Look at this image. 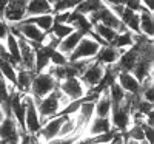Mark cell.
<instances>
[{
  "instance_id": "obj_1",
  "label": "cell",
  "mask_w": 154,
  "mask_h": 144,
  "mask_svg": "<svg viewBox=\"0 0 154 144\" xmlns=\"http://www.w3.org/2000/svg\"><path fill=\"white\" fill-rule=\"evenodd\" d=\"M59 87V82L51 76L48 71H42V73H35L32 77V82H31V88H29V93L35 102H38L42 98L48 96L51 91H54Z\"/></svg>"
},
{
  "instance_id": "obj_2",
  "label": "cell",
  "mask_w": 154,
  "mask_h": 144,
  "mask_svg": "<svg viewBox=\"0 0 154 144\" xmlns=\"http://www.w3.org/2000/svg\"><path fill=\"white\" fill-rule=\"evenodd\" d=\"M60 96H62V91L59 88H56L54 91H51L48 96H45L38 102H35L37 104V112H38V116H40V123L42 124H45L48 119L57 116L62 112Z\"/></svg>"
},
{
  "instance_id": "obj_3",
  "label": "cell",
  "mask_w": 154,
  "mask_h": 144,
  "mask_svg": "<svg viewBox=\"0 0 154 144\" xmlns=\"http://www.w3.org/2000/svg\"><path fill=\"white\" fill-rule=\"evenodd\" d=\"M25 102V132L29 135H37L42 127L40 116L37 112V104L31 95H23Z\"/></svg>"
},
{
  "instance_id": "obj_4",
  "label": "cell",
  "mask_w": 154,
  "mask_h": 144,
  "mask_svg": "<svg viewBox=\"0 0 154 144\" xmlns=\"http://www.w3.org/2000/svg\"><path fill=\"white\" fill-rule=\"evenodd\" d=\"M88 20H89V23H91V25H94V23H103V25H106V27L116 30L117 33L126 31V28L123 27V23L120 22V19L116 16L106 5H103L99 11L93 12V14H89L88 16Z\"/></svg>"
},
{
  "instance_id": "obj_5",
  "label": "cell",
  "mask_w": 154,
  "mask_h": 144,
  "mask_svg": "<svg viewBox=\"0 0 154 144\" xmlns=\"http://www.w3.org/2000/svg\"><path fill=\"white\" fill-rule=\"evenodd\" d=\"M99 50H100V45L96 41H93L88 36H83L79 45L68 56V61H93L96 54L99 53Z\"/></svg>"
},
{
  "instance_id": "obj_6",
  "label": "cell",
  "mask_w": 154,
  "mask_h": 144,
  "mask_svg": "<svg viewBox=\"0 0 154 144\" xmlns=\"http://www.w3.org/2000/svg\"><path fill=\"white\" fill-rule=\"evenodd\" d=\"M103 73H105V67L102 64H99L96 59L89 62V65L85 68V71L80 74V82L83 84V87L88 90H93L96 88L100 81H102V77H103Z\"/></svg>"
},
{
  "instance_id": "obj_7",
  "label": "cell",
  "mask_w": 154,
  "mask_h": 144,
  "mask_svg": "<svg viewBox=\"0 0 154 144\" xmlns=\"http://www.w3.org/2000/svg\"><path fill=\"white\" fill-rule=\"evenodd\" d=\"M131 110L128 109L125 104H120L119 107H112L109 113V121L114 130L120 133H125L128 127L131 126Z\"/></svg>"
},
{
  "instance_id": "obj_8",
  "label": "cell",
  "mask_w": 154,
  "mask_h": 144,
  "mask_svg": "<svg viewBox=\"0 0 154 144\" xmlns=\"http://www.w3.org/2000/svg\"><path fill=\"white\" fill-rule=\"evenodd\" d=\"M62 95H65L69 101H79L86 95V88L83 87V84L80 82L79 77H68L59 82L57 87Z\"/></svg>"
},
{
  "instance_id": "obj_9",
  "label": "cell",
  "mask_w": 154,
  "mask_h": 144,
  "mask_svg": "<svg viewBox=\"0 0 154 144\" xmlns=\"http://www.w3.org/2000/svg\"><path fill=\"white\" fill-rule=\"evenodd\" d=\"M29 0H9L5 12H3V20L8 25L17 23L26 17V6Z\"/></svg>"
},
{
  "instance_id": "obj_10",
  "label": "cell",
  "mask_w": 154,
  "mask_h": 144,
  "mask_svg": "<svg viewBox=\"0 0 154 144\" xmlns=\"http://www.w3.org/2000/svg\"><path fill=\"white\" fill-rule=\"evenodd\" d=\"M65 119H66V115H57L54 118H51V119H48L45 124H42L37 136L43 142H48V141L54 139V138H59L60 127H62V124H63Z\"/></svg>"
},
{
  "instance_id": "obj_11",
  "label": "cell",
  "mask_w": 154,
  "mask_h": 144,
  "mask_svg": "<svg viewBox=\"0 0 154 144\" xmlns=\"http://www.w3.org/2000/svg\"><path fill=\"white\" fill-rule=\"evenodd\" d=\"M12 27H16L19 30L20 36L25 39V41H28L31 44H43V41H45L46 33L38 30L34 23H28L25 20H20L17 23H12Z\"/></svg>"
},
{
  "instance_id": "obj_12",
  "label": "cell",
  "mask_w": 154,
  "mask_h": 144,
  "mask_svg": "<svg viewBox=\"0 0 154 144\" xmlns=\"http://www.w3.org/2000/svg\"><path fill=\"white\" fill-rule=\"evenodd\" d=\"M17 42H19V51H20L19 68L29 70V71L34 73V59H35V50H34V47L28 41H25L23 37H19Z\"/></svg>"
},
{
  "instance_id": "obj_13",
  "label": "cell",
  "mask_w": 154,
  "mask_h": 144,
  "mask_svg": "<svg viewBox=\"0 0 154 144\" xmlns=\"http://www.w3.org/2000/svg\"><path fill=\"white\" fill-rule=\"evenodd\" d=\"M139 57H140L139 51L136 50V47L131 45L130 48L125 50L123 53L120 54L119 61L116 62L114 65H116V68H117L119 71H128V73H131L133 68H134V65H136V62L139 61Z\"/></svg>"
},
{
  "instance_id": "obj_14",
  "label": "cell",
  "mask_w": 154,
  "mask_h": 144,
  "mask_svg": "<svg viewBox=\"0 0 154 144\" xmlns=\"http://www.w3.org/2000/svg\"><path fill=\"white\" fill-rule=\"evenodd\" d=\"M20 129L16 123L14 118H5V119L0 123V139H3L5 142L9 141H16L20 138Z\"/></svg>"
},
{
  "instance_id": "obj_15",
  "label": "cell",
  "mask_w": 154,
  "mask_h": 144,
  "mask_svg": "<svg viewBox=\"0 0 154 144\" xmlns=\"http://www.w3.org/2000/svg\"><path fill=\"white\" fill-rule=\"evenodd\" d=\"M122 53H123L122 50H117L116 47H112V45L108 44V45L100 47L99 53L96 54L94 59H96L99 64L103 65V67H108V65H114L116 62H117Z\"/></svg>"
},
{
  "instance_id": "obj_16",
  "label": "cell",
  "mask_w": 154,
  "mask_h": 144,
  "mask_svg": "<svg viewBox=\"0 0 154 144\" xmlns=\"http://www.w3.org/2000/svg\"><path fill=\"white\" fill-rule=\"evenodd\" d=\"M53 48H49L46 45H40L38 48H35V59H34V73H42L46 71L51 65V53Z\"/></svg>"
},
{
  "instance_id": "obj_17",
  "label": "cell",
  "mask_w": 154,
  "mask_h": 144,
  "mask_svg": "<svg viewBox=\"0 0 154 144\" xmlns=\"http://www.w3.org/2000/svg\"><path fill=\"white\" fill-rule=\"evenodd\" d=\"M125 93H130V95H140V82L133 76V73H128V71H119L117 73V79H116Z\"/></svg>"
},
{
  "instance_id": "obj_18",
  "label": "cell",
  "mask_w": 154,
  "mask_h": 144,
  "mask_svg": "<svg viewBox=\"0 0 154 144\" xmlns=\"http://www.w3.org/2000/svg\"><path fill=\"white\" fill-rule=\"evenodd\" d=\"M133 76L139 82H143L145 79L152 76V57H143L140 56L139 61L136 62L134 68H133Z\"/></svg>"
},
{
  "instance_id": "obj_19",
  "label": "cell",
  "mask_w": 154,
  "mask_h": 144,
  "mask_svg": "<svg viewBox=\"0 0 154 144\" xmlns=\"http://www.w3.org/2000/svg\"><path fill=\"white\" fill-rule=\"evenodd\" d=\"M111 129H112V126H111L109 118L94 116L86 126V133H88L86 136H94V135H99V133H105V132H109Z\"/></svg>"
},
{
  "instance_id": "obj_20",
  "label": "cell",
  "mask_w": 154,
  "mask_h": 144,
  "mask_svg": "<svg viewBox=\"0 0 154 144\" xmlns=\"http://www.w3.org/2000/svg\"><path fill=\"white\" fill-rule=\"evenodd\" d=\"M85 34L82 33V31H72L71 34H68L65 39H62L60 41V44H59V47H57V50L60 51V53H63L65 56H69L72 51H74V48L79 45V42L82 41V37H83Z\"/></svg>"
},
{
  "instance_id": "obj_21",
  "label": "cell",
  "mask_w": 154,
  "mask_h": 144,
  "mask_svg": "<svg viewBox=\"0 0 154 144\" xmlns=\"http://www.w3.org/2000/svg\"><path fill=\"white\" fill-rule=\"evenodd\" d=\"M34 74L35 73H32L29 70H23V68L17 70V77H16L14 88L19 91L20 95H28L29 93V88H31V82H32Z\"/></svg>"
},
{
  "instance_id": "obj_22",
  "label": "cell",
  "mask_w": 154,
  "mask_h": 144,
  "mask_svg": "<svg viewBox=\"0 0 154 144\" xmlns=\"http://www.w3.org/2000/svg\"><path fill=\"white\" fill-rule=\"evenodd\" d=\"M111 101L108 96V88L103 90L102 93L99 95V98L94 101V116L99 118H109L111 113Z\"/></svg>"
},
{
  "instance_id": "obj_23",
  "label": "cell",
  "mask_w": 154,
  "mask_h": 144,
  "mask_svg": "<svg viewBox=\"0 0 154 144\" xmlns=\"http://www.w3.org/2000/svg\"><path fill=\"white\" fill-rule=\"evenodd\" d=\"M53 14V5L48 0H29L26 6V17Z\"/></svg>"
},
{
  "instance_id": "obj_24",
  "label": "cell",
  "mask_w": 154,
  "mask_h": 144,
  "mask_svg": "<svg viewBox=\"0 0 154 144\" xmlns=\"http://www.w3.org/2000/svg\"><path fill=\"white\" fill-rule=\"evenodd\" d=\"M139 31L152 37L154 34V16H152V11H148L146 8H143L142 11L139 12Z\"/></svg>"
},
{
  "instance_id": "obj_25",
  "label": "cell",
  "mask_w": 154,
  "mask_h": 144,
  "mask_svg": "<svg viewBox=\"0 0 154 144\" xmlns=\"http://www.w3.org/2000/svg\"><path fill=\"white\" fill-rule=\"evenodd\" d=\"M68 25H71L72 30H75V31H82L83 34H86L89 30L93 28V25L89 23V20H88V16L80 14V12H77L74 9L71 11V14H69Z\"/></svg>"
},
{
  "instance_id": "obj_26",
  "label": "cell",
  "mask_w": 154,
  "mask_h": 144,
  "mask_svg": "<svg viewBox=\"0 0 154 144\" xmlns=\"http://www.w3.org/2000/svg\"><path fill=\"white\" fill-rule=\"evenodd\" d=\"M120 22L123 23V27L128 30V31H131L133 34H139V12L130 9V8H126L123 9V12L120 14Z\"/></svg>"
},
{
  "instance_id": "obj_27",
  "label": "cell",
  "mask_w": 154,
  "mask_h": 144,
  "mask_svg": "<svg viewBox=\"0 0 154 144\" xmlns=\"http://www.w3.org/2000/svg\"><path fill=\"white\" fill-rule=\"evenodd\" d=\"M25 22L28 23H34L38 30H42L43 33H49V30L54 25V19L53 14H42V16H32V17H25Z\"/></svg>"
},
{
  "instance_id": "obj_28",
  "label": "cell",
  "mask_w": 154,
  "mask_h": 144,
  "mask_svg": "<svg viewBox=\"0 0 154 144\" xmlns=\"http://www.w3.org/2000/svg\"><path fill=\"white\" fill-rule=\"evenodd\" d=\"M0 76H2L8 84L14 85L16 77H17V67L6 59H0Z\"/></svg>"
},
{
  "instance_id": "obj_29",
  "label": "cell",
  "mask_w": 154,
  "mask_h": 144,
  "mask_svg": "<svg viewBox=\"0 0 154 144\" xmlns=\"http://www.w3.org/2000/svg\"><path fill=\"white\" fill-rule=\"evenodd\" d=\"M133 33L131 31H123V33H117V36H116V39L109 44V45H112V47H116L117 50H122V51H125V50H128L131 45H133Z\"/></svg>"
},
{
  "instance_id": "obj_30",
  "label": "cell",
  "mask_w": 154,
  "mask_h": 144,
  "mask_svg": "<svg viewBox=\"0 0 154 144\" xmlns=\"http://www.w3.org/2000/svg\"><path fill=\"white\" fill-rule=\"evenodd\" d=\"M125 95L126 93H125L123 88L117 82H114V84H111L108 87V96H109V101H111V106L112 107H119L120 104L123 102V99H125Z\"/></svg>"
},
{
  "instance_id": "obj_31",
  "label": "cell",
  "mask_w": 154,
  "mask_h": 144,
  "mask_svg": "<svg viewBox=\"0 0 154 144\" xmlns=\"http://www.w3.org/2000/svg\"><path fill=\"white\" fill-rule=\"evenodd\" d=\"M103 5H105L103 0H83L74 11L80 12V14H85V16H89V14H93V12L99 11Z\"/></svg>"
},
{
  "instance_id": "obj_32",
  "label": "cell",
  "mask_w": 154,
  "mask_h": 144,
  "mask_svg": "<svg viewBox=\"0 0 154 144\" xmlns=\"http://www.w3.org/2000/svg\"><path fill=\"white\" fill-rule=\"evenodd\" d=\"M93 31L97 33L106 44H111L116 39V36H117V31L109 28V27H106V25H103V23H94L93 25Z\"/></svg>"
},
{
  "instance_id": "obj_33",
  "label": "cell",
  "mask_w": 154,
  "mask_h": 144,
  "mask_svg": "<svg viewBox=\"0 0 154 144\" xmlns=\"http://www.w3.org/2000/svg\"><path fill=\"white\" fill-rule=\"evenodd\" d=\"M74 30H72V27L71 25H68V23H54L53 25V28L49 30V33L53 34V36H56L59 41H62V39H65L68 34H71Z\"/></svg>"
},
{
  "instance_id": "obj_34",
  "label": "cell",
  "mask_w": 154,
  "mask_h": 144,
  "mask_svg": "<svg viewBox=\"0 0 154 144\" xmlns=\"http://www.w3.org/2000/svg\"><path fill=\"white\" fill-rule=\"evenodd\" d=\"M12 90H16L14 88V85H11V84H8L2 76H0V104L2 102H5L6 99H9V93Z\"/></svg>"
},
{
  "instance_id": "obj_35",
  "label": "cell",
  "mask_w": 154,
  "mask_h": 144,
  "mask_svg": "<svg viewBox=\"0 0 154 144\" xmlns=\"http://www.w3.org/2000/svg\"><path fill=\"white\" fill-rule=\"evenodd\" d=\"M66 64H68V56L60 53L59 50H54L53 53H51V65H54V67H62V65H66Z\"/></svg>"
},
{
  "instance_id": "obj_36",
  "label": "cell",
  "mask_w": 154,
  "mask_h": 144,
  "mask_svg": "<svg viewBox=\"0 0 154 144\" xmlns=\"http://www.w3.org/2000/svg\"><path fill=\"white\" fill-rule=\"evenodd\" d=\"M80 104H82V99H79V101H71L66 107L62 109V112H60L59 115H75L77 112H79Z\"/></svg>"
},
{
  "instance_id": "obj_37",
  "label": "cell",
  "mask_w": 154,
  "mask_h": 144,
  "mask_svg": "<svg viewBox=\"0 0 154 144\" xmlns=\"http://www.w3.org/2000/svg\"><path fill=\"white\" fill-rule=\"evenodd\" d=\"M80 139V135H72V136H66V138H54L48 141L46 144H77Z\"/></svg>"
},
{
  "instance_id": "obj_38",
  "label": "cell",
  "mask_w": 154,
  "mask_h": 144,
  "mask_svg": "<svg viewBox=\"0 0 154 144\" xmlns=\"http://www.w3.org/2000/svg\"><path fill=\"white\" fill-rule=\"evenodd\" d=\"M69 14H71V11H60V12H54V14H53L54 23H68Z\"/></svg>"
},
{
  "instance_id": "obj_39",
  "label": "cell",
  "mask_w": 154,
  "mask_h": 144,
  "mask_svg": "<svg viewBox=\"0 0 154 144\" xmlns=\"http://www.w3.org/2000/svg\"><path fill=\"white\" fill-rule=\"evenodd\" d=\"M143 141L148 144H154V127H149L143 123Z\"/></svg>"
},
{
  "instance_id": "obj_40",
  "label": "cell",
  "mask_w": 154,
  "mask_h": 144,
  "mask_svg": "<svg viewBox=\"0 0 154 144\" xmlns=\"http://www.w3.org/2000/svg\"><path fill=\"white\" fill-rule=\"evenodd\" d=\"M125 6H126V8H130V9H133V11H136V12H140V11L145 8V6L142 5V2H140V0H128Z\"/></svg>"
},
{
  "instance_id": "obj_41",
  "label": "cell",
  "mask_w": 154,
  "mask_h": 144,
  "mask_svg": "<svg viewBox=\"0 0 154 144\" xmlns=\"http://www.w3.org/2000/svg\"><path fill=\"white\" fill-rule=\"evenodd\" d=\"M8 31H9V28H8V23H6L3 19H0V42H3L5 39H6Z\"/></svg>"
},
{
  "instance_id": "obj_42",
  "label": "cell",
  "mask_w": 154,
  "mask_h": 144,
  "mask_svg": "<svg viewBox=\"0 0 154 144\" xmlns=\"http://www.w3.org/2000/svg\"><path fill=\"white\" fill-rule=\"evenodd\" d=\"M125 136H123V133H116L114 135V138L108 142V144H125Z\"/></svg>"
},
{
  "instance_id": "obj_43",
  "label": "cell",
  "mask_w": 154,
  "mask_h": 144,
  "mask_svg": "<svg viewBox=\"0 0 154 144\" xmlns=\"http://www.w3.org/2000/svg\"><path fill=\"white\" fill-rule=\"evenodd\" d=\"M126 2L128 0H103V3L106 5V6H116V5H126Z\"/></svg>"
},
{
  "instance_id": "obj_44",
  "label": "cell",
  "mask_w": 154,
  "mask_h": 144,
  "mask_svg": "<svg viewBox=\"0 0 154 144\" xmlns=\"http://www.w3.org/2000/svg\"><path fill=\"white\" fill-rule=\"evenodd\" d=\"M142 2V5L148 9V11H152V8H154V0H140Z\"/></svg>"
},
{
  "instance_id": "obj_45",
  "label": "cell",
  "mask_w": 154,
  "mask_h": 144,
  "mask_svg": "<svg viewBox=\"0 0 154 144\" xmlns=\"http://www.w3.org/2000/svg\"><path fill=\"white\" fill-rule=\"evenodd\" d=\"M9 0H0V19H3V12H5V8L8 5Z\"/></svg>"
},
{
  "instance_id": "obj_46",
  "label": "cell",
  "mask_w": 154,
  "mask_h": 144,
  "mask_svg": "<svg viewBox=\"0 0 154 144\" xmlns=\"http://www.w3.org/2000/svg\"><path fill=\"white\" fill-rule=\"evenodd\" d=\"M28 144H45L40 138H38L37 135H31V138H29V142Z\"/></svg>"
},
{
  "instance_id": "obj_47",
  "label": "cell",
  "mask_w": 154,
  "mask_h": 144,
  "mask_svg": "<svg viewBox=\"0 0 154 144\" xmlns=\"http://www.w3.org/2000/svg\"><path fill=\"white\" fill-rule=\"evenodd\" d=\"M125 144H140V142H137V141H133V139H125Z\"/></svg>"
},
{
  "instance_id": "obj_48",
  "label": "cell",
  "mask_w": 154,
  "mask_h": 144,
  "mask_svg": "<svg viewBox=\"0 0 154 144\" xmlns=\"http://www.w3.org/2000/svg\"><path fill=\"white\" fill-rule=\"evenodd\" d=\"M5 119V115H3V112H2V109H0V123H2Z\"/></svg>"
},
{
  "instance_id": "obj_49",
  "label": "cell",
  "mask_w": 154,
  "mask_h": 144,
  "mask_svg": "<svg viewBox=\"0 0 154 144\" xmlns=\"http://www.w3.org/2000/svg\"><path fill=\"white\" fill-rule=\"evenodd\" d=\"M48 2H49L51 5H56V3H59V2H60V0H48Z\"/></svg>"
},
{
  "instance_id": "obj_50",
  "label": "cell",
  "mask_w": 154,
  "mask_h": 144,
  "mask_svg": "<svg viewBox=\"0 0 154 144\" xmlns=\"http://www.w3.org/2000/svg\"><path fill=\"white\" fill-rule=\"evenodd\" d=\"M0 144H6V142H5L3 139H0Z\"/></svg>"
},
{
  "instance_id": "obj_51",
  "label": "cell",
  "mask_w": 154,
  "mask_h": 144,
  "mask_svg": "<svg viewBox=\"0 0 154 144\" xmlns=\"http://www.w3.org/2000/svg\"><path fill=\"white\" fill-rule=\"evenodd\" d=\"M140 144H148L146 141H140Z\"/></svg>"
}]
</instances>
